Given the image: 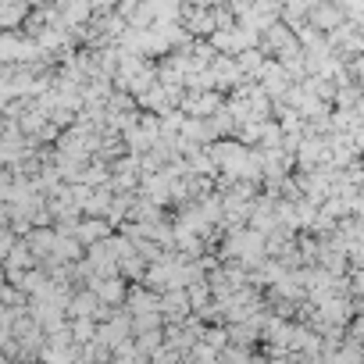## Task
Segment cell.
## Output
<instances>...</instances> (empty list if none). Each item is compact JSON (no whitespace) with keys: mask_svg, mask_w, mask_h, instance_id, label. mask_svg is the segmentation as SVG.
<instances>
[{"mask_svg":"<svg viewBox=\"0 0 364 364\" xmlns=\"http://www.w3.org/2000/svg\"><path fill=\"white\" fill-rule=\"evenodd\" d=\"M182 114H190V118H211L222 111V93L218 90H204V93H186L182 97Z\"/></svg>","mask_w":364,"mask_h":364,"instance_id":"6da1fadb","label":"cell"},{"mask_svg":"<svg viewBox=\"0 0 364 364\" xmlns=\"http://www.w3.org/2000/svg\"><path fill=\"white\" fill-rule=\"evenodd\" d=\"M100 232H104V225H93V222L79 229V236H100Z\"/></svg>","mask_w":364,"mask_h":364,"instance_id":"7a4b0ae2","label":"cell"},{"mask_svg":"<svg viewBox=\"0 0 364 364\" xmlns=\"http://www.w3.org/2000/svg\"><path fill=\"white\" fill-rule=\"evenodd\" d=\"M353 111H357V114H360V122H364V93H360V100L353 104Z\"/></svg>","mask_w":364,"mask_h":364,"instance_id":"3957f363","label":"cell"}]
</instances>
